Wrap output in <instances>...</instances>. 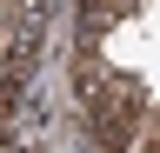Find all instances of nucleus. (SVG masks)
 Returning <instances> with one entry per match:
<instances>
[{"label": "nucleus", "instance_id": "obj_1", "mask_svg": "<svg viewBox=\"0 0 160 153\" xmlns=\"http://www.w3.org/2000/svg\"><path fill=\"white\" fill-rule=\"evenodd\" d=\"M127 13H133V0H80V40L100 47V33L113 20H127Z\"/></svg>", "mask_w": 160, "mask_h": 153}]
</instances>
